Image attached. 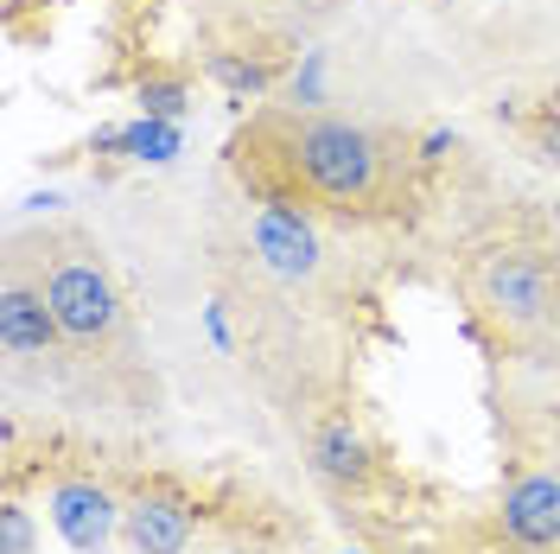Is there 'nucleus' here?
<instances>
[{"mask_svg": "<svg viewBox=\"0 0 560 554\" xmlns=\"http://www.w3.org/2000/svg\"><path fill=\"white\" fill-rule=\"evenodd\" d=\"M248 243L261 255V268L275 280H313L318 275V230L313 217L300 205H261L255 210V223H248Z\"/></svg>", "mask_w": 560, "mask_h": 554, "instance_id": "obj_6", "label": "nucleus"}, {"mask_svg": "<svg viewBox=\"0 0 560 554\" xmlns=\"http://www.w3.org/2000/svg\"><path fill=\"white\" fill-rule=\"evenodd\" d=\"M313 472L338 490H363L376 478V447L363 440V427L350 415H325L313 427Z\"/></svg>", "mask_w": 560, "mask_h": 554, "instance_id": "obj_9", "label": "nucleus"}, {"mask_svg": "<svg viewBox=\"0 0 560 554\" xmlns=\"http://www.w3.org/2000/svg\"><path fill=\"white\" fill-rule=\"evenodd\" d=\"M236 153H248V185L261 205L338 210V217H383L401 205V153L383 135L338 122V115H268L255 122Z\"/></svg>", "mask_w": 560, "mask_h": 554, "instance_id": "obj_1", "label": "nucleus"}, {"mask_svg": "<svg viewBox=\"0 0 560 554\" xmlns=\"http://www.w3.org/2000/svg\"><path fill=\"white\" fill-rule=\"evenodd\" d=\"M223 554H261V549H223Z\"/></svg>", "mask_w": 560, "mask_h": 554, "instance_id": "obj_16", "label": "nucleus"}, {"mask_svg": "<svg viewBox=\"0 0 560 554\" xmlns=\"http://www.w3.org/2000/svg\"><path fill=\"white\" fill-rule=\"evenodd\" d=\"M58 319L45 300V280H33L26 268H7V293H0V345L7 357H45L58 345Z\"/></svg>", "mask_w": 560, "mask_h": 554, "instance_id": "obj_8", "label": "nucleus"}, {"mask_svg": "<svg viewBox=\"0 0 560 554\" xmlns=\"http://www.w3.org/2000/svg\"><path fill=\"white\" fill-rule=\"evenodd\" d=\"M38 280H45L51 319H58V332H65L70 350L103 357V350L121 345V332H128L121 287H115L108 262L83 243V236H58L51 255H45V268H38Z\"/></svg>", "mask_w": 560, "mask_h": 554, "instance_id": "obj_2", "label": "nucleus"}, {"mask_svg": "<svg viewBox=\"0 0 560 554\" xmlns=\"http://www.w3.org/2000/svg\"><path fill=\"white\" fill-rule=\"evenodd\" d=\"M555 268H560V243H555Z\"/></svg>", "mask_w": 560, "mask_h": 554, "instance_id": "obj_17", "label": "nucleus"}, {"mask_svg": "<svg viewBox=\"0 0 560 554\" xmlns=\"http://www.w3.org/2000/svg\"><path fill=\"white\" fill-rule=\"evenodd\" d=\"M140 108L160 115V122H178V115H185V83H173V77H147V83H140Z\"/></svg>", "mask_w": 560, "mask_h": 554, "instance_id": "obj_12", "label": "nucleus"}, {"mask_svg": "<svg viewBox=\"0 0 560 554\" xmlns=\"http://www.w3.org/2000/svg\"><path fill=\"white\" fill-rule=\"evenodd\" d=\"M465 293H471V307L485 312L503 338H516V345L555 332V319H560V268H548V255L528 249V243L485 249V255L465 268Z\"/></svg>", "mask_w": 560, "mask_h": 554, "instance_id": "obj_3", "label": "nucleus"}, {"mask_svg": "<svg viewBox=\"0 0 560 554\" xmlns=\"http://www.w3.org/2000/svg\"><path fill=\"white\" fill-rule=\"evenodd\" d=\"M0 554H33V517L20 504L0 510Z\"/></svg>", "mask_w": 560, "mask_h": 554, "instance_id": "obj_13", "label": "nucleus"}, {"mask_svg": "<svg viewBox=\"0 0 560 554\" xmlns=\"http://www.w3.org/2000/svg\"><path fill=\"white\" fill-rule=\"evenodd\" d=\"M210 77L223 83V90H236V96H255V90H268V65H248V58H230V51H217L210 58Z\"/></svg>", "mask_w": 560, "mask_h": 554, "instance_id": "obj_11", "label": "nucleus"}, {"mask_svg": "<svg viewBox=\"0 0 560 554\" xmlns=\"http://www.w3.org/2000/svg\"><path fill=\"white\" fill-rule=\"evenodd\" d=\"M51 522L77 554H108L115 529H121V504L96 478H65V485H51Z\"/></svg>", "mask_w": 560, "mask_h": 554, "instance_id": "obj_7", "label": "nucleus"}, {"mask_svg": "<svg viewBox=\"0 0 560 554\" xmlns=\"http://www.w3.org/2000/svg\"><path fill=\"white\" fill-rule=\"evenodd\" d=\"M121 542L135 554H185L198 542V504L173 485H147L121 504Z\"/></svg>", "mask_w": 560, "mask_h": 554, "instance_id": "obj_4", "label": "nucleus"}, {"mask_svg": "<svg viewBox=\"0 0 560 554\" xmlns=\"http://www.w3.org/2000/svg\"><path fill=\"white\" fill-rule=\"evenodd\" d=\"M128 160H147V166H166L178 153V122H160V115H140L128 122V140H121Z\"/></svg>", "mask_w": 560, "mask_h": 554, "instance_id": "obj_10", "label": "nucleus"}, {"mask_svg": "<svg viewBox=\"0 0 560 554\" xmlns=\"http://www.w3.org/2000/svg\"><path fill=\"white\" fill-rule=\"evenodd\" d=\"M541 160H560V122H548V128H541Z\"/></svg>", "mask_w": 560, "mask_h": 554, "instance_id": "obj_15", "label": "nucleus"}, {"mask_svg": "<svg viewBox=\"0 0 560 554\" xmlns=\"http://www.w3.org/2000/svg\"><path fill=\"white\" fill-rule=\"evenodd\" d=\"M503 542L516 554H555L560 549V472H523V478H510L503 490Z\"/></svg>", "mask_w": 560, "mask_h": 554, "instance_id": "obj_5", "label": "nucleus"}, {"mask_svg": "<svg viewBox=\"0 0 560 554\" xmlns=\"http://www.w3.org/2000/svg\"><path fill=\"white\" fill-rule=\"evenodd\" d=\"M318 70H325V65H318V58H306V70L293 77V103H306V108L318 103Z\"/></svg>", "mask_w": 560, "mask_h": 554, "instance_id": "obj_14", "label": "nucleus"}]
</instances>
